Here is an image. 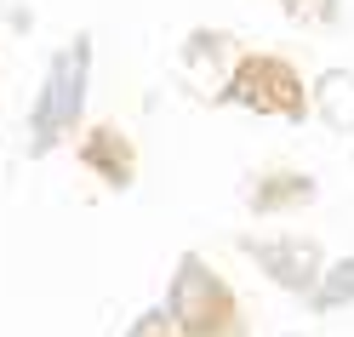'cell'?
<instances>
[{
	"label": "cell",
	"instance_id": "cell-1",
	"mask_svg": "<svg viewBox=\"0 0 354 337\" xmlns=\"http://www.w3.org/2000/svg\"><path fill=\"white\" fill-rule=\"evenodd\" d=\"M80 86H86V46H69L57 57V69L46 80V92H40V109H35V149H46L63 126L75 120L80 109Z\"/></svg>",
	"mask_w": 354,
	"mask_h": 337
},
{
	"label": "cell",
	"instance_id": "cell-2",
	"mask_svg": "<svg viewBox=\"0 0 354 337\" xmlns=\"http://www.w3.org/2000/svg\"><path fill=\"white\" fill-rule=\"evenodd\" d=\"M354 298V257L348 263H337L326 275V286H320V309H337V303H348Z\"/></svg>",
	"mask_w": 354,
	"mask_h": 337
}]
</instances>
